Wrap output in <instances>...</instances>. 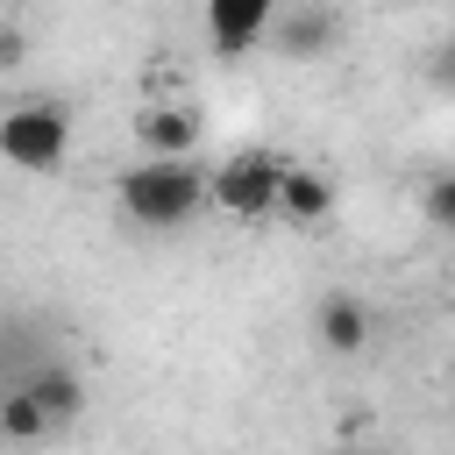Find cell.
Wrapping results in <instances>:
<instances>
[{
    "instance_id": "cell-2",
    "label": "cell",
    "mask_w": 455,
    "mask_h": 455,
    "mask_svg": "<svg viewBox=\"0 0 455 455\" xmlns=\"http://www.w3.org/2000/svg\"><path fill=\"white\" fill-rule=\"evenodd\" d=\"M277 185H284V156H270V149H235L228 164L206 171V199L220 213H235V220H270Z\"/></svg>"
},
{
    "instance_id": "cell-8",
    "label": "cell",
    "mask_w": 455,
    "mask_h": 455,
    "mask_svg": "<svg viewBox=\"0 0 455 455\" xmlns=\"http://www.w3.org/2000/svg\"><path fill=\"white\" fill-rule=\"evenodd\" d=\"M320 348H334V355L370 348V313H363V299H348V291L320 299Z\"/></svg>"
},
{
    "instance_id": "cell-5",
    "label": "cell",
    "mask_w": 455,
    "mask_h": 455,
    "mask_svg": "<svg viewBox=\"0 0 455 455\" xmlns=\"http://www.w3.org/2000/svg\"><path fill=\"white\" fill-rule=\"evenodd\" d=\"M135 135H142L149 156H192V149H199V114H192L185 100H149V107L135 114Z\"/></svg>"
},
{
    "instance_id": "cell-9",
    "label": "cell",
    "mask_w": 455,
    "mask_h": 455,
    "mask_svg": "<svg viewBox=\"0 0 455 455\" xmlns=\"http://www.w3.org/2000/svg\"><path fill=\"white\" fill-rule=\"evenodd\" d=\"M43 434H57V419L43 412V398L21 384V391H7L0 398V441H43Z\"/></svg>"
},
{
    "instance_id": "cell-7",
    "label": "cell",
    "mask_w": 455,
    "mask_h": 455,
    "mask_svg": "<svg viewBox=\"0 0 455 455\" xmlns=\"http://www.w3.org/2000/svg\"><path fill=\"white\" fill-rule=\"evenodd\" d=\"M270 28H277V50L299 57V64H313V57L334 50V14L327 7H284V21H270Z\"/></svg>"
},
{
    "instance_id": "cell-3",
    "label": "cell",
    "mask_w": 455,
    "mask_h": 455,
    "mask_svg": "<svg viewBox=\"0 0 455 455\" xmlns=\"http://www.w3.org/2000/svg\"><path fill=\"white\" fill-rule=\"evenodd\" d=\"M0 156L14 171H57L71 156V114L64 107H7L0 114Z\"/></svg>"
},
{
    "instance_id": "cell-1",
    "label": "cell",
    "mask_w": 455,
    "mask_h": 455,
    "mask_svg": "<svg viewBox=\"0 0 455 455\" xmlns=\"http://www.w3.org/2000/svg\"><path fill=\"white\" fill-rule=\"evenodd\" d=\"M121 213L142 220V228H185L199 206H206V171L192 156H142L135 171H121L114 185Z\"/></svg>"
},
{
    "instance_id": "cell-12",
    "label": "cell",
    "mask_w": 455,
    "mask_h": 455,
    "mask_svg": "<svg viewBox=\"0 0 455 455\" xmlns=\"http://www.w3.org/2000/svg\"><path fill=\"white\" fill-rule=\"evenodd\" d=\"M0 64H21V36L14 28H0Z\"/></svg>"
},
{
    "instance_id": "cell-13",
    "label": "cell",
    "mask_w": 455,
    "mask_h": 455,
    "mask_svg": "<svg viewBox=\"0 0 455 455\" xmlns=\"http://www.w3.org/2000/svg\"><path fill=\"white\" fill-rule=\"evenodd\" d=\"M441 71H448V85H455V43H448V64H441Z\"/></svg>"
},
{
    "instance_id": "cell-10",
    "label": "cell",
    "mask_w": 455,
    "mask_h": 455,
    "mask_svg": "<svg viewBox=\"0 0 455 455\" xmlns=\"http://www.w3.org/2000/svg\"><path fill=\"white\" fill-rule=\"evenodd\" d=\"M28 391L43 398V412H50L57 427H64V419H71V412L85 405V384H78L71 370H43V377H28Z\"/></svg>"
},
{
    "instance_id": "cell-4",
    "label": "cell",
    "mask_w": 455,
    "mask_h": 455,
    "mask_svg": "<svg viewBox=\"0 0 455 455\" xmlns=\"http://www.w3.org/2000/svg\"><path fill=\"white\" fill-rule=\"evenodd\" d=\"M277 21V0H206V36L220 57H249Z\"/></svg>"
},
{
    "instance_id": "cell-11",
    "label": "cell",
    "mask_w": 455,
    "mask_h": 455,
    "mask_svg": "<svg viewBox=\"0 0 455 455\" xmlns=\"http://www.w3.org/2000/svg\"><path fill=\"white\" fill-rule=\"evenodd\" d=\"M427 228L455 235V171H441V178L427 185Z\"/></svg>"
},
{
    "instance_id": "cell-6",
    "label": "cell",
    "mask_w": 455,
    "mask_h": 455,
    "mask_svg": "<svg viewBox=\"0 0 455 455\" xmlns=\"http://www.w3.org/2000/svg\"><path fill=\"white\" fill-rule=\"evenodd\" d=\"M277 213H284V220H299V228H320V220L334 213V185H327L320 171H306V164H284Z\"/></svg>"
}]
</instances>
